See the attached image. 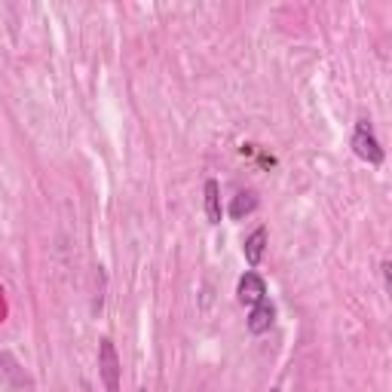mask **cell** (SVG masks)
Listing matches in <instances>:
<instances>
[{"mask_svg":"<svg viewBox=\"0 0 392 392\" xmlns=\"http://www.w3.org/2000/svg\"><path fill=\"white\" fill-rule=\"evenodd\" d=\"M257 209V196L252 190H245V193H236L233 196V202H230V218H245V215H252Z\"/></svg>","mask_w":392,"mask_h":392,"instance_id":"obj_7","label":"cell"},{"mask_svg":"<svg viewBox=\"0 0 392 392\" xmlns=\"http://www.w3.org/2000/svg\"><path fill=\"white\" fill-rule=\"evenodd\" d=\"M141 392H148V389H141Z\"/></svg>","mask_w":392,"mask_h":392,"instance_id":"obj_8","label":"cell"},{"mask_svg":"<svg viewBox=\"0 0 392 392\" xmlns=\"http://www.w3.org/2000/svg\"><path fill=\"white\" fill-rule=\"evenodd\" d=\"M236 294H239L242 304L254 306V304L267 301V285H264V279L257 273H245L242 279H239V285H236Z\"/></svg>","mask_w":392,"mask_h":392,"instance_id":"obj_3","label":"cell"},{"mask_svg":"<svg viewBox=\"0 0 392 392\" xmlns=\"http://www.w3.org/2000/svg\"><path fill=\"white\" fill-rule=\"evenodd\" d=\"M353 150H356V157H362L365 163H371V166H380V163H383V148H380V141H377V135H374V129H371L368 120L356 123Z\"/></svg>","mask_w":392,"mask_h":392,"instance_id":"obj_1","label":"cell"},{"mask_svg":"<svg viewBox=\"0 0 392 392\" xmlns=\"http://www.w3.org/2000/svg\"><path fill=\"white\" fill-rule=\"evenodd\" d=\"M264 249H267V230L264 227H257V230L249 236V239H245V261H249L252 267H257L261 264V257H264Z\"/></svg>","mask_w":392,"mask_h":392,"instance_id":"obj_5","label":"cell"},{"mask_svg":"<svg viewBox=\"0 0 392 392\" xmlns=\"http://www.w3.org/2000/svg\"><path fill=\"white\" fill-rule=\"evenodd\" d=\"M205 215L212 224L221 221V187L218 181H205Z\"/></svg>","mask_w":392,"mask_h":392,"instance_id":"obj_6","label":"cell"},{"mask_svg":"<svg viewBox=\"0 0 392 392\" xmlns=\"http://www.w3.org/2000/svg\"><path fill=\"white\" fill-rule=\"evenodd\" d=\"M273 319H276V309H273L270 301L254 304V306H252V313H249V331H252V334H264L267 328L273 325Z\"/></svg>","mask_w":392,"mask_h":392,"instance_id":"obj_4","label":"cell"},{"mask_svg":"<svg viewBox=\"0 0 392 392\" xmlns=\"http://www.w3.org/2000/svg\"><path fill=\"white\" fill-rule=\"evenodd\" d=\"M270 392H276V389H270Z\"/></svg>","mask_w":392,"mask_h":392,"instance_id":"obj_9","label":"cell"},{"mask_svg":"<svg viewBox=\"0 0 392 392\" xmlns=\"http://www.w3.org/2000/svg\"><path fill=\"white\" fill-rule=\"evenodd\" d=\"M98 371H101V380H105V389L120 392V359L108 337L101 340V346H98Z\"/></svg>","mask_w":392,"mask_h":392,"instance_id":"obj_2","label":"cell"}]
</instances>
